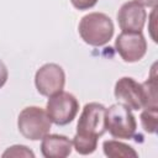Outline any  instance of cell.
<instances>
[{
    "label": "cell",
    "instance_id": "obj_1",
    "mask_svg": "<svg viewBox=\"0 0 158 158\" xmlns=\"http://www.w3.org/2000/svg\"><path fill=\"white\" fill-rule=\"evenodd\" d=\"M79 35L81 40L94 47L105 46L114 36V23L102 12H90L79 22Z\"/></svg>",
    "mask_w": 158,
    "mask_h": 158
},
{
    "label": "cell",
    "instance_id": "obj_2",
    "mask_svg": "<svg viewBox=\"0 0 158 158\" xmlns=\"http://www.w3.org/2000/svg\"><path fill=\"white\" fill-rule=\"evenodd\" d=\"M52 121L47 111L38 106L25 107L17 117V127L20 133L31 141L42 139L49 133Z\"/></svg>",
    "mask_w": 158,
    "mask_h": 158
},
{
    "label": "cell",
    "instance_id": "obj_3",
    "mask_svg": "<svg viewBox=\"0 0 158 158\" xmlns=\"http://www.w3.org/2000/svg\"><path fill=\"white\" fill-rule=\"evenodd\" d=\"M105 123L110 135L118 139L132 138L137 128V122L131 112V109L120 102L106 109Z\"/></svg>",
    "mask_w": 158,
    "mask_h": 158
},
{
    "label": "cell",
    "instance_id": "obj_4",
    "mask_svg": "<svg viewBox=\"0 0 158 158\" xmlns=\"http://www.w3.org/2000/svg\"><path fill=\"white\" fill-rule=\"evenodd\" d=\"M46 111L53 123L64 126L75 118L79 111V102L73 94L62 90L49 96L46 105Z\"/></svg>",
    "mask_w": 158,
    "mask_h": 158
},
{
    "label": "cell",
    "instance_id": "obj_5",
    "mask_svg": "<svg viewBox=\"0 0 158 158\" xmlns=\"http://www.w3.org/2000/svg\"><path fill=\"white\" fill-rule=\"evenodd\" d=\"M105 112L106 107L99 102H89L84 106L78 123H77V133L101 137L106 132L105 123Z\"/></svg>",
    "mask_w": 158,
    "mask_h": 158
},
{
    "label": "cell",
    "instance_id": "obj_6",
    "mask_svg": "<svg viewBox=\"0 0 158 158\" xmlns=\"http://www.w3.org/2000/svg\"><path fill=\"white\" fill-rule=\"evenodd\" d=\"M35 84L41 95L49 98L63 90L65 84L64 70L56 63H47L36 72Z\"/></svg>",
    "mask_w": 158,
    "mask_h": 158
},
{
    "label": "cell",
    "instance_id": "obj_7",
    "mask_svg": "<svg viewBox=\"0 0 158 158\" xmlns=\"http://www.w3.org/2000/svg\"><path fill=\"white\" fill-rule=\"evenodd\" d=\"M116 52L128 63L138 62L147 52V42L142 32L122 31L115 41Z\"/></svg>",
    "mask_w": 158,
    "mask_h": 158
},
{
    "label": "cell",
    "instance_id": "obj_8",
    "mask_svg": "<svg viewBox=\"0 0 158 158\" xmlns=\"http://www.w3.org/2000/svg\"><path fill=\"white\" fill-rule=\"evenodd\" d=\"M115 98L120 100L123 105L132 110L143 109V93L142 85L137 83L133 78L123 77L118 79L115 84L114 90Z\"/></svg>",
    "mask_w": 158,
    "mask_h": 158
},
{
    "label": "cell",
    "instance_id": "obj_9",
    "mask_svg": "<svg viewBox=\"0 0 158 158\" xmlns=\"http://www.w3.org/2000/svg\"><path fill=\"white\" fill-rule=\"evenodd\" d=\"M146 17L147 14L144 7L135 0L125 2L117 12V22L122 31L141 32L144 26Z\"/></svg>",
    "mask_w": 158,
    "mask_h": 158
},
{
    "label": "cell",
    "instance_id": "obj_10",
    "mask_svg": "<svg viewBox=\"0 0 158 158\" xmlns=\"http://www.w3.org/2000/svg\"><path fill=\"white\" fill-rule=\"evenodd\" d=\"M73 142L63 135L47 133L42 138L41 152L46 158H65L72 153Z\"/></svg>",
    "mask_w": 158,
    "mask_h": 158
},
{
    "label": "cell",
    "instance_id": "obj_11",
    "mask_svg": "<svg viewBox=\"0 0 158 158\" xmlns=\"http://www.w3.org/2000/svg\"><path fill=\"white\" fill-rule=\"evenodd\" d=\"M102 149L106 157L109 158H136L138 157V153L128 144L110 139L105 141L102 143Z\"/></svg>",
    "mask_w": 158,
    "mask_h": 158
},
{
    "label": "cell",
    "instance_id": "obj_12",
    "mask_svg": "<svg viewBox=\"0 0 158 158\" xmlns=\"http://www.w3.org/2000/svg\"><path fill=\"white\" fill-rule=\"evenodd\" d=\"M143 93V109H157L158 110V94H157V78L151 77L148 80L141 84Z\"/></svg>",
    "mask_w": 158,
    "mask_h": 158
},
{
    "label": "cell",
    "instance_id": "obj_13",
    "mask_svg": "<svg viewBox=\"0 0 158 158\" xmlns=\"http://www.w3.org/2000/svg\"><path fill=\"white\" fill-rule=\"evenodd\" d=\"M98 139H99L98 137L75 133L74 139H73V144H74L75 151L79 154L86 156V154H91L96 149V147H98Z\"/></svg>",
    "mask_w": 158,
    "mask_h": 158
},
{
    "label": "cell",
    "instance_id": "obj_14",
    "mask_svg": "<svg viewBox=\"0 0 158 158\" xmlns=\"http://www.w3.org/2000/svg\"><path fill=\"white\" fill-rule=\"evenodd\" d=\"M158 110L157 109H144L141 112V123L146 132L156 133L157 131Z\"/></svg>",
    "mask_w": 158,
    "mask_h": 158
},
{
    "label": "cell",
    "instance_id": "obj_15",
    "mask_svg": "<svg viewBox=\"0 0 158 158\" xmlns=\"http://www.w3.org/2000/svg\"><path fill=\"white\" fill-rule=\"evenodd\" d=\"M2 157H31L33 158L35 157V153L26 146H22V144H16V146H11L9 147L4 153H2Z\"/></svg>",
    "mask_w": 158,
    "mask_h": 158
},
{
    "label": "cell",
    "instance_id": "obj_16",
    "mask_svg": "<svg viewBox=\"0 0 158 158\" xmlns=\"http://www.w3.org/2000/svg\"><path fill=\"white\" fill-rule=\"evenodd\" d=\"M72 5L78 10H88L96 5L98 0H70Z\"/></svg>",
    "mask_w": 158,
    "mask_h": 158
},
{
    "label": "cell",
    "instance_id": "obj_17",
    "mask_svg": "<svg viewBox=\"0 0 158 158\" xmlns=\"http://www.w3.org/2000/svg\"><path fill=\"white\" fill-rule=\"evenodd\" d=\"M9 78V72H7V68L5 65V63L0 59V89L5 85L6 80Z\"/></svg>",
    "mask_w": 158,
    "mask_h": 158
},
{
    "label": "cell",
    "instance_id": "obj_18",
    "mask_svg": "<svg viewBox=\"0 0 158 158\" xmlns=\"http://www.w3.org/2000/svg\"><path fill=\"white\" fill-rule=\"evenodd\" d=\"M136 2L141 4L142 6H148V7H156L158 0H135Z\"/></svg>",
    "mask_w": 158,
    "mask_h": 158
}]
</instances>
